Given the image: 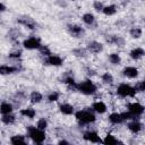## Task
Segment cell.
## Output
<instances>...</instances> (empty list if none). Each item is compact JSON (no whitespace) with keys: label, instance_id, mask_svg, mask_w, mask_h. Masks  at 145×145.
Returning <instances> with one entry per match:
<instances>
[{"label":"cell","instance_id":"obj_1","mask_svg":"<svg viewBox=\"0 0 145 145\" xmlns=\"http://www.w3.org/2000/svg\"><path fill=\"white\" fill-rule=\"evenodd\" d=\"M27 133H28V136L35 142V143H43V140L45 139V134L43 133L42 129L37 128V127H33V126H29L27 127Z\"/></svg>","mask_w":145,"mask_h":145},{"label":"cell","instance_id":"obj_2","mask_svg":"<svg viewBox=\"0 0 145 145\" xmlns=\"http://www.w3.org/2000/svg\"><path fill=\"white\" fill-rule=\"evenodd\" d=\"M76 118L82 121L83 123H89V122H94L95 121V116L87 110H80L78 112H76Z\"/></svg>","mask_w":145,"mask_h":145},{"label":"cell","instance_id":"obj_3","mask_svg":"<svg viewBox=\"0 0 145 145\" xmlns=\"http://www.w3.org/2000/svg\"><path fill=\"white\" fill-rule=\"evenodd\" d=\"M77 88H78V91H80L82 93L87 94V95L93 94V93H95V91H96L95 85H94L91 80H84V82H82L80 84L77 85Z\"/></svg>","mask_w":145,"mask_h":145},{"label":"cell","instance_id":"obj_4","mask_svg":"<svg viewBox=\"0 0 145 145\" xmlns=\"http://www.w3.org/2000/svg\"><path fill=\"white\" fill-rule=\"evenodd\" d=\"M117 93L120 96H134L136 94V89L127 84H121L117 88Z\"/></svg>","mask_w":145,"mask_h":145},{"label":"cell","instance_id":"obj_5","mask_svg":"<svg viewBox=\"0 0 145 145\" xmlns=\"http://www.w3.org/2000/svg\"><path fill=\"white\" fill-rule=\"evenodd\" d=\"M23 45L26 48V49H29V50H33V49H40L41 48V44H40V41L36 39V37H29L27 40L24 41Z\"/></svg>","mask_w":145,"mask_h":145},{"label":"cell","instance_id":"obj_6","mask_svg":"<svg viewBox=\"0 0 145 145\" xmlns=\"http://www.w3.org/2000/svg\"><path fill=\"white\" fill-rule=\"evenodd\" d=\"M128 110L136 117L144 112V106L140 105L139 103H130V104H128Z\"/></svg>","mask_w":145,"mask_h":145},{"label":"cell","instance_id":"obj_7","mask_svg":"<svg viewBox=\"0 0 145 145\" xmlns=\"http://www.w3.org/2000/svg\"><path fill=\"white\" fill-rule=\"evenodd\" d=\"M83 137H84V139H86L88 142H92V143H101L102 142L100 136L95 131H87V133L84 134Z\"/></svg>","mask_w":145,"mask_h":145},{"label":"cell","instance_id":"obj_8","mask_svg":"<svg viewBox=\"0 0 145 145\" xmlns=\"http://www.w3.org/2000/svg\"><path fill=\"white\" fill-rule=\"evenodd\" d=\"M123 75L129 78H135L138 76V70L135 67H126L123 69Z\"/></svg>","mask_w":145,"mask_h":145},{"label":"cell","instance_id":"obj_9","mask_svg":"<svg viewBox=\"0 0 145 145\" xmlns=\"http://www.w3.org/2000/svg\"><path fill=\"white\" fill-rule=\"evenodd\" d=\"M68 31L70 34H72L74 36L76 37H79L82 34H83V29L82 27L77 26V25H68Z\"/></svg>","mask_w":145,"mask_h":145},{"label":"cell","instance_id":"obj_10","mask_svg":"<svg viewBox=\"0 0 145 145\" xmlns=\"http://www.w3.org/2000/svg\"><path fill=\"white\" fill-rule=\"evenodd\" d=\"M87 48H88V50H89L91 52H93V53H97V52L102 51V48H103V46H102L101 43L93 41V42H89V43H88Z\"/></svg>","mask_w":145,"mask_h":145},{"label":"cell","instance_id":"obj_11","mask_svg":"<svg viewBox=\"0 0 145 145\" xmlns=\"http://www.w3.org/2000/svg\"><path fill=\"white\" fill-rule=\"evenodd\" d=\"M18 22H19L20 24L27 26V27L31 28V29L35 28V22H34L32 18H29V17H23V18H19Z\"/></svg>","mask_w":145,"mask_h":145},{"label":"cell","instance_id":"obj_12","mask_svg":"<svg viewBox=\"0 0 145 145\" xmlns=\"http://www.w3.org/2000/svg\"><path fill=\"white\" fill-rule=\"evenodd\" d=\"M144 54H145V52H144V50L140 49V48H136V49H134V50L130 51V57H131L133 59H135V60H138V59L142 58Z\"/></svg>","mask_w":145,"mask_h":145},{"label":"cell","instance_id":"obj_13","mask_svg":"<svg viewBox=\"0 0 145 145\" xmlns=\"http://www.w3.org/2000/svg\"><path fill=\"white\" fill-rule=\"evenodd\" d=\"M46 61H48V63H50V65H52V66H60V65L62 63L61 58L58 57V56H50Z\"/></svg>","mask_w":145,"mask_h":145},{"label":"cell","instance_id":"obj_14","mask_svg":"<svg viewBox=\"0 0 145 145\" xmlns=\"http://www.w3.org/2000/svg\"><path fill=\"white\" fill-rule=\"evenodd\" d=\"M109 119H110V121H111L112 123H121V122L125 120L120 113H111V114L109 116Z\"/></svg>","mask_w":145,"mask_h":145},{"label":"cell","instance_id":"obj_15","mask_svg":"<svg viewBox=\"0 0 145 145\" xmlns=\"http://www.w3.org/2000/svg\"><path fill=\"white\" fill-rule=\"evenodd\" d=\"M128 128H129V130L133 131V133H138V131L142 129V125H140L138 121L134 120V121H131V122L128 123Z\"/></svg>","mask_w":145,"mask_h":145},{"label":"cell","instance_id":"obj_16","mask_svg":"<svg viewBox=\"0 0 145 145\" xmlns=\"http://www.w3.org/2000/svg\"><path fill=\"white\" fill-rule=\"evenodd\" d=\"M93 109L99 113H103V112L106 111V106H105V104L103 102H95L93 104Z\"/></svg>","mask_w":145,"mask_h":145},{"label":"cell","instance_id":"obj_17","mask_svg":"<svg viewBox=\"0 0 145 145\" xmlns=\"http://www.w3.org/2000/svg\"><path fill=\"white\" fill-rule=\"evenodd\" d=\"M0 111H1L2 114L10 113V112L12 111V105H11L10 103H6V102H3V103L1 104V106H0Z\"/></svg>","mask_w":145,"mask_h":145},{"label":"cell","instance_id":"obj_18","mask_svg":"<svg viewBox=\"0 0 145 145\" xmlns=\"http://www.w3.org/2000/svg\"><path fill=\"white\" fill-rule=\"evenodd\" d=\"M60 111L63 113V114H71L74 112V108L70 105V104H61L60 105Z\"/></svg>","mask_w":145,"mask_h":145},{"label":"cell","instance_id":"obj_19","mask_svg":"<svg viewBox=\"0 0 145 145\" xmlns=\"http://www.w3.org/2000/svg\"><path fill=\"white\" fill-rule=\"evenodd\" d=\"M10 142H11V144H15V145H17V144H25V143H26L24 136H22V135L12 136V137L10 138Z\"/></svg>","mask_w":145,"mask_h":145},{"label":"cell","instance_id":"obj_20","mask_svg":"<svg viewBox=\"0 0 145 145\" xmlns=\"http://www.w3.org/2000/svg\"><path fill=\"white\" fill-rule=\"evenodd\" d=\"M20 114L22 116H25V117H27V118H29V119H32V118H34V116H35V110L34 109H23V110H20Z\"/></svg>","mask_w":145,"mask_h":145},{"label":"cell","instance_id":"obj_21","mask_svg":"<svg viewBox=\"0 0 145 145\" xmlns=\"http://www.w3.org/2000/svg\"><path fill=\"white\" fill-rule=\"evenodd\" d=\"M16 69L17 68H15V67H10V66H1L0 67V72L2 74V75H7V74H11V72H14V71H16Z\"/></svg>","mask_w":145,"mask_h":145},{"label":"cell","instance_id":"obj_22","mask_svg":"<svg viewBox=\"0 0 145 145\" xmlns=\"http://www.w3.org/2000/svg\"><path fill=\"white\" fill-rule=\"evenodd\" d=\"M1 120H2L3 123L9 125V123L15 122V116H12V114H10V113H7V114H3V116H2Z\"/></svg>","mask_w":145,"mask_h":145},{"label":"cell","instance_id":"obj_23","mask_svg":"<svg viewBox=\"0 0 145 145\" xmlns=\"http://www.w3.org/2000/svg\"><path fill=\"white\" fill-rule=\"evenodd\" d=\"M102 11H103L106 16H111V15H113V14L116 12V6H113V5H111V6H106V7L103 8Z\"/></svg>","mask_w":145,"mask_h":145},{"label":"cell","instance_id":"obj_24","mask_svg":"<svg viewBox=\"0 0 145 145\" xmlns=\"http://www.w3.org/2000/svg\"><path fill=\"white\" fill-rule=\"evenodd\" d=\"M41 100H42V94H41V93H39V92H33V93L31 94V101H32L33 103H39V102H41Z\"/></svg>","mask_w":145,"mask_h":145},{"label":"cell","instance_id":"obj_25","mask_svg":"<svg viewBox=\"0 0 145 145\" xmlns=\"http://www.w3.org/2000/svg\"><path fill=\"white\" fill-rule=\"evenodd\" d=\"M109 42H111V43H116V44H118V45H123L125 44V41H123V39H121V37H119V36H112L110 40H108Z\"/></svg>","mask_w":145,"mask_h":145},{"label":"cell","instance_id":"obj_26","mask_svg":"<svg viewBox=\"0 0 145 145\" xmlns=\"http://www.w3.org/2000/svg\"><path fill=\"white\" fill-rule=\"evenodd\" d=\"M83 20H84V23L91 25V24L94 23V16H93L92 14H85V15L83 16Z\"/></svg>","mask_w":145,"mask_h":145},{"label":"cell","instance_id":"obj_27","mask_svg":"<svg viewBox=\"0 0 145 145\" xmlns=\"http://www.w3.org/2000/svg\"><path fill=\"white\" fill-rule=\"evenodd\" d=\"M109 60H110L111 63L118 65V63L120 62V57H119V54H117V53H112V54L109 56Z\"/></svg>","mask_w":145,"mask_h":145},{"label":"cell","instance_id":"obj_28","mask_svg":"<svg viewBox=\"0 0 145 145\" xmlns=\"http://www.w3.org/2000/svg\"><path fill=\"white\" fill-rule=\"evenodd\" d=\"M103 143L104 144H117L118 143V139H116L112 135H108V136H105Z\"/></svg>","mask_w":145,"mask_h":145},{"label":"cell","instance_id":"obj_29","mask_svg":"<svg viewBox=\"0 0 145 145\" xmlns=\"http://www.w3.org/2000/svg\"><path fill=\"white\" fill-rule=\"evenodd\" d=\"M102 79H103V82L106 83V84H111V83L113 82V78H112V76H111L109 72H105V74L102 76Z\"/></svg>","mask_w":145,"mask_h":145},{"label":"cell","instance_id":"obj_30","mask_svg":"<svg viewBox=\"0 0 145 145\" xmlns=\"http://www.w3.org/2000/svg\"><path fill=\"white\" fill-rule=\"evenodd\" d=\"M46 126H48V122H46V120H45L44 118H42V119H40V120L37 121V128L44 130V129L46 128Z\"/></svg>","mask_w":145,"mask_h":145},{"label":"cell","instance_id":"obj_31","mask_svg":"<svg viewBox=\"0 0 145 145\" xmlns=\"http://www.w3.org/2000/svg\"><path fill=\"white\" fill-rule=\"evenodd\" d=\"M140 34H142L140 28H133V29H130V35H131L133 37H135V39L139 37V36H140Z\"/></svg>","mask_w":145,"mask_h":145},{"label":"cell","instance_id":"obj_32","mask_svg":"<svg viewBox=\"0 0 145 145\" xmlns=\"http://www.w3.org/2000/svg\"><path fill=\"white\" fill-rule=\"evenodd\" d=\"M135 89H136V92H140V91H145V80H143V82H140V83H138L135 87H134Z\"/></svg>","mask_w":145,"mask_h":145},{"label":"cell","instance_id":"obj_33","mask_svg":"<svg viewBox=\"0 0 145 145\" xmlns=\"http://www.w3.org/2000/svg\"><path fill=\"white\" fill-rule=\"evenodd\" d=\"M59 99V94L57 93V92H53V93H51L49 96H48V100L50 101V102H53V101H57Z\"/></svg>","mask_w":145,"mask_h":145},{"label":"cell","instance_id":"obj_34","mask_svg":"<svg viewBox=\"0 0 145 145\" xmlns=\"http://www.w3.org/2000/svg\"><path fill=\"white\" fill-rule=\"evenodd\" d=\"M94 8H95L97 11H102L104 7L102 6V3H101V2H99V1H95V2H94Z\"/></svg>","mask_w":145,"mask_h":145},{"label":"cell","instance_id":"obj_35","mask_svg":"<svg viewBox=\"0 0 145 145\" xmlns=\"http://www.w3.org/2000/svg\"><path fill=\"white\" fill-rule=\"evenodd\" d=\"M66 83H67V84H69V85H72L74 87H77V85H76V83H75L74 78H71V77L67 78V79H66Z\"/></svg>","mask_w":145,"mask_h":145},{"label":"cell","instance_id":"obj_36","mask_svg":"<svg viewBox=\"0 0 145 145\" xmlns=\"http://www.w3.org/2000/svg\"><path fill=\"white\" fill-rule=\"evenodd\" d=\"M40 50H41L42 54H45V56H49V54H50L49 49H48V48H45V46H41V48H40Z\"/></svg>","mask_w":145,"mask_h":145},{"label":"cell","instance_id":"obj_37","mask_svg":"<svg viewBox=\"0 0 145 145\" xmlns=\"http://www.w3.org/2000/svg\"><path fill=\"white\" fill-rule=\"evenodd\" d=\"M20 53H22L20 51H16V52L10 53V54H9V57H10V58H19V57H20Z\"/></svg>","mask_w":145,"mask_h":145},{"label":"cell","instance_id":"obj_38","mask_svg":"<svg viewBox=\"0 0 145 145\" xmlns=\"http://www.w3.org/2000/svg\"><path fill=\"white\" fill-rule=\"evenodd\" d=\"M74 53H78L77 56H82V57H84V56H85V50H83V49H79V50H74Z\"/></svg>","mask_w":145,"mask_h":145},{"label":"cell","instance_id":"obj_39","mask_svg":"<svg viewBox=\"0 0 145 145\" xmlns=\"http://www.w3.org/2000/svg\"><path fill=\"white\" fill-rule=\"evenodd\" d=\"M59 144H68V142L67 140H60Z\"/></svg>","mask_w":145,"mask_h":145},{"label":"cell","instance_id":"obj_40","mask_svg":"<svg viewBox=\"0 0 145 145\" xmlns=\"http://www.w3.org/2000/svg\"><path fill=\"white\" fill-rule=\"evenodd\" d=\"M5 10H6V7H5V6L1 3V11H5Z\"/></svg>","mask_w":145,"mask_h":145}]
</instances>
